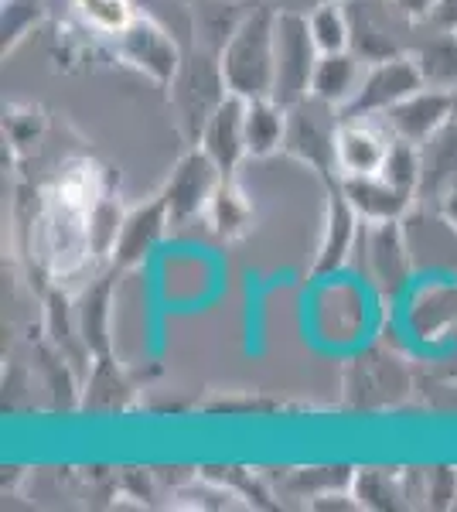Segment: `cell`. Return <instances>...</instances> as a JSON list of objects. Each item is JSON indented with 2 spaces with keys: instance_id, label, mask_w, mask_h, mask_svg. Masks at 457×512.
Here are the masks:
<instances>
[{
  "instance_id": "obj_20",
  "label": "cell",
  "mask_w": 457,
  "mask_h": 512,
  "mask_svg": "<svg viewBox=\"0 0 457 512\" xmlns=\"http://www.w3.org/2000/svg\"><path fill=\"white\" fill-rule=\"evenodd\" d=\"M246 154L249 158H270V154L284 151L287 137V106H280L273 96L246 99Z\"/></svg>"
},
{
  "instance_id": "obj_9",
  "label": "cell",
  "mask_w": 457,
  "mask_h": 512,
  "mask_svg": "<svg viewBox=\"0 0 457 512\" xmlns=\"http://www.w3.org/2000/svg\"><path fill=\"white\" fill-rule=\"evenodd\" d=\"M222 181V171L202 147H191V151L174 164L168 185H164V202H168L171 222H185L195 216L209 212V202Z\"/></svg>"
},
{
  "instance_id": "obj_33",
  "label": "cell",
  "mask_w": 457,
  "mask_h": 512,
  "mask_svg": "<svg viewBox=\"0 0 457 512\" xmlns=\"http://www.w3.org/2000/svg\"><path fill=\"white\" fill-rule=\"evenodd\" d=\"M454 96H457V89H454Z\"/></svg>"
},
{
  "instance_id": "obj_27",
  "label": "cell",
  "mask_w": 457,
  "mask_h": 512,
  "mask_svg": "<svg viewBox=\"0 0 457 512\" xmlns=\"http://www.w3.org/2000/svg\"><path fill=\"white\" fill-rule=\"evenodd\" d=\"M45 18L41 0H4V14H0V31H4V55L11 52L18 41L28 35L35 24Z\"/></svg>"
},
{
  "instance_id": "obj_30",
  "label": "cell",
  "mask_w": 457,
  "mask_h": 512,
  "mask_svg": "<svg viewBox=\"0 0 457 512\" xmlns=\"http://www.w3.org/2000/svg\"><path fill=\"white\" fill-rule=\"evenodd\" d=\"M324 0H273V7H277V11H284V14H311L314 7H321Z\"/></svg>"
},
{
  "instance_id": "obj_28",
  "label": "cell",
  "mask_w": 457,
  "mask_h": 512,
  "mask_svg": "<svg viewBox=\"0 0 457 512\" xmlns=\"http://www.w3.org/2000/svg\"><path fill=\"white\" fill-rule=\"evenodd\" d=\"M427 24L430 28H440V31H457V0H437V7L430 11Z\"/></svg>"
},
{
  "instance_id": "obj_2",
  "label": "cell",
  "mask_w": 457,
  "mask_h": 512,
  "mask_svg": "<svg viewBox=\"0 0 457 512\" xmlns=\"http://www.w3.org/2000/svg\"><path fill=\"white\" fill-rule=\"evenodd\" d=\"M168 93H171V103L178 106V120H181V130H185L188 144L198 147V137H202L215 106L229 96L219 55L202 45H191V52H185L181 72H178V79L171 82Z\"/></svg>"
},
{
  "instance_id": "obj_1",
  "label": "cell",
  "mask_w": 457,
  "mask_h": 512,
  "mask_svg": "<svg viewBox=\"0 0 457 512\" xmlns=\"http://www.w3.org/2000/svg\"><path fill=\"white\" fill-rule=\"evenodd\" d=\"M273 38H277V7L260 0L249 7L219 55L229 93L243 99L273 96Z\"/></svg>"
},
{
  "instance_id": "obj_8",
  "label": "cell",
  "mask_w": 457,
  "mask_h": 512,
  "mask_svg": "<svg viewBox=\"0 0 457 512\" xmlns=\"http://www.w3.org/2000/svg\"><path fill=\"white\" fill-rule=\"evenodd\" d=\"M321 185H324V198H328V209H324V233L311 267L314 280L331 277L345 267L348 256H352L355 239H359V222H362V216L355 212V205L348 202L342 188V175L321 178Z\"/></svg>"
},
{
  "instance_id": "obj_13",
  "label": "cell",
  "mask_w": 457,
  "mask_h": 512,
  "mask_svg": "<svg viewBox=\"0 0 457 512\" xmlns=\"http://www.w3.org/2000/svg\"><path fill=\"white\" fill-rule=\"evenodd\" d=\"M168 222H171V212H168L164 195H154V198H147V202L134 205V209L123 216L120 236H116V246H113L116 267L120 270L140 267V263L157 250L164 233H168Z\"/></svg>"
},
{
  "instance_id": "obj_3",
  "label": "cell",
  "mask_w": 457,
  "mask_h": 512,
  "mask_svg": "<svg viewBox=\"0 0 457 512\" xmlns=\"http://www.w3.org/2000/svg\"><path fill=\"white\" fill-rule=\"evenodd\" d=\"M338 123H342L338 106L324 103L318 96H304L301 103L287 106L284 151L290 158L307 164L318 178L338 175V158H335Z\"/></svg>"
},
{
  "instance_id": "obj_31",
  "label": "cell",
  "mask_w": 457,
  "mask_h": 512,
  "mask_svg": "<svg viewBox=\"0 0 457 512\" xmlns=\"http://www.w3.org/2000/svg\"><path fill=\"white\" fill-rule=\"evenodd\" d=\"M437 209H440V212H444V216H447V219H451V222H454V226H457V188H454V192H451V195H447V198H444V202H440V205H437Z\"/></svg>"
},
{
  "instance_id": "obj_11",
  "label": "cell",
  "mask_w": 457,
  "mask_h": 512,
  "mask_svg": "<svg viewBox=\"0 0 457 512\" xmlns=\"http://www.w3.org/2000/svg\"><path fill=\"white\" fill-rule=\"evenodd\" d=\"M362 243H365L369 277L376 280V287L386 291L389 297L400 294L413 274V256H410V246H406L403 219L400 222H369Z\"/></svg>"
},
{
  "instance_id": "obj_16",
  "label": "cell",
  "mask_w": 457,
  "mask_h": 512,
  "mask_svg": "<svg viewBox=\"0 0 457 512\" xmlns=\"http://www.w3.org/2000/svg\"><path fill=\"white\" fill-rule=\"evenodd\" d=\"M457 188V117L420 144V188L417 202L437 205Z\"/></svg>"
},
{
  "instance_id": "obj_23",
  "label": "cell",
  "mask_w": 457,
  "mask_h": 512,
  "mask_svg": "<svg viewBox=\"0 0 457 512\" xmlns=\"http://www.w3.org/2000/svg\"><path fill=\"white\" fill-rule=\"evenodd\" d=\"M307 28L318 45V52H345L352 48V18H348L345 0H324L307 14Z\"/></svg>"
},
{
  "instance_id": "obj_6",
  "label": "cell",
  "mask_w": 457,
  "mask_h": 512,
  "mask_svg": "<svg viewBox=\"0 0 457 512\" xmlns=\"http://www.w3.org/2000/svg\"><path fill=\"white\" fill-rule=\"evenodd\" d=\"M113 52L120 62L144 72L147 79L164 89H171V82L181 72V62H185V52L171 38V31L154 18H147V14H137L120 35H113Z\"/></svg>"
},
{
  "instance_id": "obj_14",
  "label": "cell",
  "mask_w": 457,
  "mask_h": 512,
  "mask_svg": "<svg viewBox=\"0 0 457 512\" xmlns=\"http://www.w3.org/2000/svg\"><path fill=\"white\" fill-rule=\"evenodd\" d=\"M243 117H246V99L229 93L219 106H215V113L202 130V137H198V147L219 164L222 178H236L239 164H243V158H249Z\"/></svg>"
},
{
  "instance_id": "obj_25",
  "label": "cell",
  "mask_w": 457,
  "mask_h": 512,
  "mask_svg": "<svg viewBox=\"0 0 457 512\" xmlns=\"http://www.w3.org/2000/svg\"><path fill=\"white\" fill-rule=\"evenodd\" d=\"M379 175H386L393 185H400V188H406V192L417 195V188H420V144H410V140L393 137Z\"/></svg>"
},
{
  "instance_id": "obj_15",
  "label": "cell",
  "mask_w": 457,
  "mask_h": 512,
  "mask_svg": "<svg viewBox=\"0 0 457 512\" xmlns=\"http://www.w3.org/2000/svg\"><path fill=\"white\" fill-rule=\"evenodd\" d=\"M393 134L386 130V123L376 127L372 117L365 120H342L338 123V144H335V158H338V175L355 178V175H379L382 161L389 154Z\"/></svg>"
},
{
  "instance_id": "obj_18",
  "label": "cell",
  "mask_w": 457,
  "mask_h": 512,
  "mask_svg": "<svg viewBox=\"0 0 457 512\" xmlns=\"http://www.w3.org/2000/svg\"><path fill=\"white\" fill-rule=\"evenodd\" d=\"M116 270L106 277H99L93 287H86V294H82L79 304H76V328H79L82 342H86V349L93 359H106V355H113L110 301H113V287H116Z\"/></svg>"
},
{
  "instance_id": "obj_26",
  "label": "cell",
  "mask_w": 457,
  "mask_h": 512,
  "mask_svg": "<svg viewBox=\"0 0 457 512\" xmlns=\"http://www.w3.org/2000/svg\"><path fill=\"white\" fill-rule=\"evenodd\" d=\"M123 216L120 205H116L113 195H103L96 202V209L89 212V239H93V253L96 256H113V246H116V236H120V226H123Z\"/></svg>"
},
{
  "instance_id": "obj_19",
  "label": "cell",
  "mask_w": 457,
  "mask_h": 512,
  "mask_svg": "<svg viewBox=\"0 0 457 512\" xmlns=\"http://www.w3.org/2000/svg\"><path fill=\"white\" fill-rule=\"evenodd\" d=\"M362 76H365V62L352 52V48H345V52H321L318 65H314L311 96H318L324 103L342 110L348 99L355 96Z\"/></svg>"
},
{
  "instance_id": "obj_17",
  "label": "cell",
  "mask_w": 457,
  "mask_h": 512,
  "mask_svg": "<svg viewBox=\"0 0 457 512\" xmlns=\"http://www.w3.org/2000/svg\"><path fill=\"white\" fill-rule=\"evenodd\" d=\"M342 188L348 202L355 205V212L362 216V222H400L413 209V202H417V195L393 185L386 175L342 178Z\"/></svg>"
},
{
  "instance_id": "obj_24",
  "label": "cell",
  "mask_w": 457,
  "mask_h": 512,
  "mask_svg": "<svg viewBox=\"0 0 457 512\" xmlns=\"http://www.w3.org/2000/svg\"><path fill=\"white\" fill-rule=\"evenodd\" d=\"M72 7H76V14L86 21V28H93L96 35H106V38L120 35V31L137 18L130 0H72Z\"/></svg>"
},
{
  "instance_id": "obj_5",
  "label": "cell",
  "mask_w": 457,
  "mask_h": 512,
  "mask_svg": "<svg viewBox=\"0 0 457 512\" xmlns=\"http://www.w3.org/2000/svg\"><path fill=\"white\" fill-rule=\"evenodd\" d=\"M321 52L311 38L304 14L277 11V38H273V99L280 106H294L311 96L314 65Z\"/></svg>"
},
{
  "instance_id": "obj_22",
  "label": "cell",
  "mask_w": 457,
  "mask_h": 512,
  "mask_svg": "<svg viewBox=\"0 0 457 512\" xmlns=\"http://www.w3.org/2000/svg\"><path fill=\"white\" fill-rule=\"evenodd\" d=\"M205 216H209L212 233L219 239H239L253 226V202H249L243 188L236 185V178H222Z\"/></svg>"
},
{
  "instance_id": "obj_32",
  "label": "cell",
  "mask_w": 457,
  "mask_h": 512,
  "mask_svg": "<svg viewBox=\"0 0 457 512\" xmlns=\"http://www.w3.org/2000/svg\"><path fill=\"white\" fill-rule=\"evenodd\" d=\"M181 4H191V0H181Z\"/></svg>"
},
{
  "instance_id": "obj_10",
  "label": "cell",
  "mask_w": 457,
  "mask_h": 512,
  "mask_svg": "<svg viewBox=\"0 0 457 512\" xmlns=\"http://www.w3.org/2000/svg\"><path fill=\"white\" fill-rule=\"evenodd\" d=\"M457 117V96L451 89H430L423 86L417 93L393 106V110L382 113V123L393 137L410 140V144H423L430 134H437L447 120Z\"/></svg>"
},
{
  "instance_id": "obj_12",
  "label": "cell",
  "mask_w": 457,
  "mask_h": 512,
  "mask_svg": "<svg viewBox=\"0 0 457 512\" xmlns=\"http://www.w3.org/2000/svg\"><path fill=\"white\" fill-rule=\"evenodd\" d=\"M434 209V205H430ZM420 202V209L406 212L403 233L406 246H410L413 267H427V270H451L457 267V226L444 212H430Z\"/></svg>"
},
{
  "instance_id": "obj_4",
  "label": "cell",
  "mask_w": 457,
  "mask_h": 512,
  "mask_svg": "<svg viewBox=\"0 0 457 512\" xmlns=\"http://www.w3.org/2000/svg\"><path fill=\"white\" fill-rule=\"evenodd\" d=\"M352 18V52L365 65L410 55L417 38H406L417 21H410L393 0H345Z\"/></svg>"
},
{
  "instance_id": "obj_29",
  "label": "cell",
  "mask_w": 457,
  "mask_h": 512,
  "mask_svg": "<svg viewBox=\"0 0 457 512\" xmlns=\"http://www.w3.org/2000/svg\"><path fill=\"white\" fill-rule=\"evenodd\" d=\"M396 7L406 14L410 21H417V24H427V18H430V11L437 7V0H393Z\"/></svg>"
},
{
  "instance_id": "obj_7",
  "label": "cell",
  "mask_w": 457,
  "mask_h": 512,
  "mask_svg": "<svg viewBox=\"0 0 457 512\" xmlns=\"http://www.w3.org/2000/svg\"><path fill=\"white\" fill-rule=\"evenodd\" d=\"M423 89L420 69L410 55H396L386 62L365 65V76L355 89V96L342 106V120H365V117H382L386 110H393L400 99Z\"/></svg>"
},
{
  "instance_id": "obj_21",
  "label": "cell",
  "mask_w": 457,
  "mask_h": 512,
  "mask_svg": "<svg viewBox=\"0 0 457 512\" xmlns=\"http://www.w3.org/2000/svg\"><path fill=\"white\" fill-rule=\"evenodd\" d=\"M410 59L417 62L423 86L430 89H457V31L434 28L430 35L417 38Z\"/></svg>"
}]
</instances>
